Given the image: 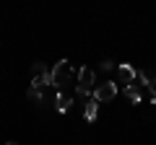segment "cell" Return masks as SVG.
Segmentation results:
<instances>
[{"mask_svg":"<svg viewBox=\"0 0 156 145\" xmlns=\"http://www.w3.org/2000/svg\"><path fill=\"white\" fill-rule=\"evenodd\" d=\"M138 78H140V86H146V88H156V72L154 70L140 67V70H138Z\"/></svg>","mask_w":156,"mask_h":145,"instance_id":"obj_9","label":"cell"},{"mask_svg":"<svg viewBox=\"0 0 156 145\" xmlns=\"http://www.w3.org/2000/svg\"><path fill=\"white\" fill-rule=\"evenodd\" d=\"M70 106H73V99L65 93V91H57V96H55V109L60 114H68L70 112Z\"/></svg>","mask_w":156,"mask_h":145,"instance_id":"obj_7","label":"cell"},{"mask_svg":"<svg viewBox=\"0 0 156 145\" xmlns=\"http://www.w3.org/2000/svg\"><path fill=\"white\" fill-rule=\"evenodd\" d=\"M70 75H73L70 62H68V60H57L55 67H52V86H55L57 91H65V86H68V80H70Z\"/></svg>","mask_w":156,"mask_h":145,"instance_id":"obj_3","label":"cell"},{"mask_svg":"<svg viewBox=\"0 0 156 145\" xmlns=\"http://www.w3.org/2000/svg\"><path fill=\"white\" fill-rule=\"evenodd\" d=\"M26 96L34 101V104H39V106L44 104V93H42V91H37V88H29V93H26Z\"/></svg>","mask_w":156,"mask_h":145,"instance_id":"obj_10","label":"cell"},{"mask_svg":"<svg viewBox=\"0 0 156 145\" xmlns=\"http://www.w3.org/2000/svg\"><path fill=\"white\" fill-rule=\"evenodd\" d=\"M117 96V83H112V80H107V83H101V86H96L94 88V99L99 101H112Z\"/></svg>","mask_w":156,"mask_h":145,"instance_id":"obj_4","label":"cell"},{"mask_svg":"<svg viewBox=\"0 0 156 145\" xmlns=\"http://www.w3.org/2000/svg\"><path fill=\"white\" fill-rule=\"evenodd\" d=\"M96 114H99V101L91 96V99L86 101V106H83V119H86V122H94Z\"/></svg>","mask_w":156,"mask_h":145,"instance_id":"obj_8","label":"cell"},{"mask_svg":"<svg viewBox=\"0 0 156 145\" xmlns=\"http://www.w3.org/2000/svg\"><path fill=\"white\" fill-rule=\"evenodd\" d=\"M94 80H96V72L91 70L89 65H83L81 70H78L76 93H78V96H86V99H91V96H94Z\"/></svg>","mask_w":156,"mask_h":145,"instance_id":"obj_1","label":"cell"},{"mask_svg":"<svg viewBox=\"0 0 156 145\" xmlns=\"http://www.w3.org/2000/svg\"><path fill=\"white\" fill-rule=\"evenodd\" d=\"M5 145H18V143H13V140H11V143H5Z\"/></svg>","mask_w":156,"mask_h":145,"instance_id":"obj_13","label":"cell"},{"mask_svg":"<svg viewBox=\"0 0 156 145\" xmlns=\"http://www.w3.org/2000/svg\"><path fill=\"white\" fill-rule=\"evenodd\" d=\"M146 96L151 99V104H156V88H148V91H146Z\"/></svg>","mask_w":156,"mask_h":145,"instance_id":"obj_12","label":"cell"},{"mask_svg":"<svg viewBox=\"0 0 156 145\" xmlns=\"http://www.w3.org/2000/svg\"><path fill=\"white\" fill-rule=\"evenodd\" d=\"M135 78H138V70H135L133 65H117V83H135Z\"/></svg>","mask_w":156,"mask_h":145,"instance_id":"obj_5","label":"cell"},{"mask_svg":"<svg viewBox=\"0 0 156 145\" xmlns=\"http://www.w3.org/2000/svg\"><path fill=\"white\" fill-rule=\"evenodd\" d=\"M52 86V70H47L42 62H34L31 65V86L29 88H37V91H44Z\"/></svg>","mask_w":156,"mask_h":145,"instance_id":"obj_2","label":"cell"},{"mask_svg":"<svg viewBox=\"0 0 156 145\" xmlns=\"http://www.w3.org/2000/svg\"><path fill=\"white\" fill-rule=\"evenodd\" d=\"M99 67H101V70H112V67H115V62H112V60H101Z\"/></svg>","mask_w":156,"mask_h":145,"instance_id":"obj_11","label":"cell"},{"mask_svg":"<svg viewBox=\"0 0 156 145\" xmlns=\"http://www.w3.org/2000/svg\"><path fill=\"white\" fill-rule=\"evenodd\" d=\"M146 86H140V83H130V86H125V96H128V101L130 104H140L143 101V96H146Z\"/></svg>","mask_w":156,"mask_h":145,"instance_id":"obj_6","label":"cell"}]
</instances>
